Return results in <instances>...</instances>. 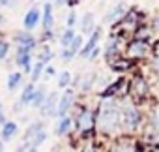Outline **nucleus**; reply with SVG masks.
<instances>
[{
  "mask_svg": "<svg viewBox=\"0 0 159 152\" xmlns=\"http://www.w3.org/2000/svg\"><path fill=\"white\" fill-rule=\"evenodd\" d=\"M71 130H73V118H71V116L58 118V122L54 124V135H58V137H64V135H67Z\"/></svg>",
  "mask_w": 159,
  "mask_h": 152,
  "instance_id": "nucleus-19",
  "label": "nucleus"
},
{
  "mask_svg": "<svg viewBox=\"0 0 159 152\" xmlns=\"http://www.w3.org/2000/svg\"><path fill=\"white\" fill-rule=\"evenodd\" d=\"M17 2H19V0H0V6H4V8H13Z\"/></svg>",
  "mask_w": 159,
  "mask_h": 152,
  "instance_id": "nucleus-33",
  "label": "nucleus"
},
{
  "mask_svg": "<svg viewBox=\"0 0 159 152\" xmlns=\"http://www.w3.org/2000/svg\"><path fill=\"white\" fill-rule=\"evenodd\" d=\"M41 25H43V30L45 32H52V28H54V6L51 2H45L43 4V10H41Z\"/></svg>",
  "mask_w": 159,
  "mask_h": 152,
  "instance_id": "nucleus-11",
  "label": "nucleus"
},
{
  "mask_svg": "<svg viewBox=\"0 0 159 152\" xmlns=\"http://www.w3.org/2000/svg\"><path fill=\"white\" fill-rule=\"evenodd\" d=\"M75 128L81 131V133H92V130L96 128V111L90 107H81L77 111L75 118H73Z\"/></svg>",
  "mask_w": 159,
  "mask_h": 152,
  "instance_id": "nucleus-3",
  "label": "nucleus"
},
{
  "mask_svg": "<svg viewBox=\"0 0 159 152\" xmlns=\"http://www.w3.org/2000/svg\"><path fill=\"white\" fill-rule=\"evenodd\" d=\"M122 128V103L118 100H101L96 109V130L103 135H116Z\"/></svg>",
  "mask_w": 159,
  "mask_h": 152,
  "instance_id": "nucleus-1",
  "label": "nucleus"
},
{
  "mask_svg": "<svg viewBox=\"0 0 159 152\" xmlns=\"http://www.w3.org/2000/svg\"><path fill=\"white\" fill-rule=\"evenodd\" d=\"M39 23H41V12H39V8L32 6V8L25 13L23 26H25V30H26V32H32V30H34Z\"/></svg>",
  "mask_w": 159,
  "mask_h": 152,
  "instance_id": "nucleus-9",
  "label": "nucleus"
},
{
  "mask_svg": "<svg viewBox=\"0 0 159 152\" xmlns=\"http://www.w3.org/2000/svg\"><path fill=\"white\" fill-rule=\"evenodd\" d=\"M47 137H49V135H47V131L43 130V131H39V133H38V135H36V137L28 143V145H30V146H34V148H39V146L47 141Z\"/></svg>",
  "mask_w": 159,
  "mask_h": 152,
  "instance_id": "nucleus-28",
  "label": "nucleus"
},
{
  "mask_svg": "<svg viewBox=\"0 0 159 152\" xmlns=\"http://www.w3.org/2000/svg\"><path fill=\"white\" fill-rule=\"evenodd\" d=\"M54 58V51L51 49V47H43L41 51H39V55H38V62H41V64H49L51 60Z\"/></svg>",
  "mask_w": 159,
  "mask_h": 152,
  "instance_id": "nucleus-27",
  "label": "nucleus"
},
{
  "mask_svg": "<svg viewBox=\"0 0 159 152\" xmlns=\"http://www.w3.org/2000/svg\"><path fill=\"white\" fill-rule=\"evenodd\" d=\"M146 139H150L152 145L159 141V109H155L146 122Z\"/></svg>",
  "mask_w": 159,
  "mask_h": 152,
  "instance_id": "nucleus-6",
  "label": "nucleus"
},
{
  "mask_svg": "<svg viewBox=\"0 0 159 152\" xmlns=\"http://www.w3.org/2000/svg\"><path fill=\"white\" fill-rule=\"evenodd\" d=\"M15 43H17V47H23V49H28V51H32L36 45H38V40L30 34V32H17L15 34Z\"/></svg>",
  "mask_w": 159,
  "mask_h": 152,
  "instance_id": "nucleus-16",
  "label": "nucleus"
},
{
  "mask_svg": "<svg viewBox=\"0 0 159 152\" xmlns=\"http://www.w3.org/2000/svg\"><path fill=\"white\" fill-rule=\"evenodd\" d=\"M6 124V116H4V105L0 103V128Z\"/></svg>",
  "mask_w": 159,
  "mask_h": 152,
  "instance_id": "nucleus-35",
  "label": "nucleus"
},
{
  "mask_svg": "<svg viewBox=\"0 0 159 152\" xmlns=\"http://www.w3.org/2000/svg\"><path fill=\"white\" fill-rule=\"evenodd\" d=\"M36 87H38V85H34V83L25 85V88H23V92H21V96H19V105H32L34 94H36Z\"/></svg>",
  "mask_w": 159,
  "mask_h": 152,
  "instance_id": "nucleus-20",
  "label": "nucleus"
},
{
  "mask_svg": "<svg viewBox=\"0 0 159 152\" xmlns=\"http://www.w3.org/2000/svg\"><path fill=\"white\" fill-rule=\"evenodd\" d=\"M43 126H45V124H43L41 120H38V122H32V124L26 128L25 135H23V141H25V145H28V143H30V141H32V139H34V137L39 133V131H43V130H45Z\"/></svg>",
  "mask_w": 159,
  "mask_h": 152,
  "instance_id": "nucleus-21",
  "label": "nucleus"
},
{
  "mask_svg": "<svg viewBox=\"0 0 159 152\" xmlns=\"http://www.w3.org/2000/svg\"><path fill=\"white\" fill-rule=\"evenodd\" d=\"M58 2H60V4H62V2H64V0H58Z\"/></svg>",
  "mask_w": 159,
  "mask_h": 152,
  "instance_id": "nucleus-41",
  "label": "nucleus"
},
{
  "mask_svg": "<svg viewBox=\"0 0 159 152\" xmlns=\"http://www.w3.org/2000/svg\"><path fill=\"white\" fill-rule=\"evenodd\" d=\"M21 81H23V73H21V71H11V73L8 75V83H6L8 90L13 92L15 88H19V87H21Z\"/></svg>",
  "mask_w": 159,
  "mask_h": 152,
  "instance_id": "nucleus-22",
  "label": "nucleus"
},
{
  "mask_svg": "<svg viewBox=\"0 0 159 152\" xmlns=\"http://www.w3.org/2000/svg\"><path fill=\"white\" fill-rule=\"evenodd\" d=\"M71 83H73L71 71L64 69V71H60V73H58V77H56V85H58V88H67Z\"/></svg>",
  "mask_w": 159,
  "mask_h": 152,
  "instance_id": "nucleus-23",
  "label": "nucleus"
},
{
  "mask_svg": "<svg viewBox=\"0 0 159 152\" xmlns=\"http://www.w3.org/2000/svg\"><path fill=\"white\" fill-rule=\"evenodd\" d=\"M129 88H131V98H144L148 94V83L140 77V75H137V77H133L129 81Z\"/></svg>",
  "mask_w": 159,
  "mask_h": 152,
  "instance_id": "nucleus-13",
  "label": "nucleus"
},
{
  "mask_svg": "<svg viewBox=\"0 0 159 152\" xmlns=\"http://www.w3.org/2000/svg\"><path fill=\"white\" fill-rule=\"evenodd\" d=\"M45 2H51V4H52V0H45Z\"/></svg>",
  "mask_w": 159,
  "mask_h": 152,
  "instance_id": "nucleus-40",
  "label": "nucleus"
},
{
  "mask_svg": "<svg viewBox=\"0 0 159 152\" xmlns=\"http://www.w3.org/2000/svg\"><path fill=\"white\" fill-rule=\"evenodd\" d=\"M17 133H19V124L13 122V120H6V124L0 128V141H2V143H8V141H11Z\"/></svg>",
  "mask_w": 159,
  "mask_h": 152,
  "instance_id": "nucleus-15",
  "label": "nucleus"
},
{
  "mask_svg": "<svg viewBox=\"0 0 159 152\" xmlns=\"http://www.w3.org/2000/svg\"><path fill=\"white\" fill-rule=\"evenodd\" d=\"M99 55H101V47H99V45H98V47H96V49H94V51H92V55H90V56H88V60H96V58H98V56H99Z\"/></svg>",
  "mask_w": 159,
  "mask_h": 152,
  "instance_id": "nucleus-34",
  "label": "nucleus"
},
{
  "mask_svg": "<svg viewBox=\"0 0 159 152\" xmlns=\"http://www.w3.org/2000/svg\"><path fill=\"white\" fill-rule=\"evenodd\" d=\"M17 152H38V148H34V146H30V145H25V143H23V145L19 146V150H17Z\"/></svg>",
  "mask_w": 159,
  "mask_h": 152,
  "instance_id": "nucleus-32",
  "label": "nucleus"
},
{
  "mask_svg": "<svg viewBox=\"0 0 159 152\" xmlns=\"http://www.w3.org/2000/svg\"><path fill=\"white\" fill-rule=\"evenodd\" d=\"M10 53V43L6 40H0V60H4Z\"/></svg>",
  "mask_w": 159,
  "mask_h": 152,
  "instance_id": "nucleus-30",
  "label": "nucleus"
},
{
  "mask_svg": "<svg viewBox=\"0 0 159 152\" xmlns=\"http://www.w3.org/2000/svg\"><path fill=\"white\" fill-rule=\"evenodd\" d=\"M75 28H66L62 34H60V45H62V49H66V47H69L71 43H73V40H75Z\"/></svg>",
  "mask_w": 159,
  "mask_h": 152,
  "instance_id": "nucleus-24",
  "label": "nucleus"
},
{
  "mask_svg": "<svg viewBox=\"0 0 159 152\" xmlns=\"http://www.w3.org/2000/svg\"><path fill=\"white\" fill-rule=\"evenodd\" d=\"M75 105V92L71 88H67L60 98H58V107H56V118H64L69 116L71 107Z\"/></svg>",
  "mask_w": 159,
  "mask_h": 152,
  "instance_id": "nucleus-5",
  "label": "nucleus"
},
{
  "mask_svg": "<svg viewBox=\"0 0 159 152\" xmlns=\"http://www.w3.org/2000/svg\"><path fill=\"white\" fill-rule=\"evenodd\" d=\"M83 45H84V38H83L81 34H77L75 40H73V43H71L69 47H66V49L60 51V58H62V60H71V58H75V55L81 53Z\"/></svg>",
  "mask_w": 159,
  "mask_h": 152,
  "instance_id": "nucleus-8",
  "label": "nucleus"
},
{
  "mask_svg": "<svg viewBox=\"0 0 159 152\" xmlns=\"http://www.w3.org/2000/svg\"><path fill=\"white\" fill-rule=\"evenodd\" d=\"M45 64H41V62H36L34 66H32V71H30V83H38L39 81V77H41V75L45 73Z\"/></svg>",
  "mask_w": 159,
  "mask_h": 152,
  "instance_id": "nucleus-25",
  "label": "nucleus"
},
{
  "mask_svg": "<svg viewBox=\"0 0 159 152\" xmlns=\"http://www.w3.org/2000/svg\"><path fill=\"white\" fill-rule=\"evenodd\" d=\"M73 4H77V0H67V6H71V8H73Z\"/></svg>",
  "mask_w": 159,
  "mask_h": 152,
  "instance_id": "nucleus-38",
  "label": "nucleus"
},
{
  "mask_svg": "<svg viewBox=\"0 0 159 152\" xmlns=\"http://www.w3.org/2000/svg\"><path fill=\"white\" fill-rule=\"evenodd\" d=\"M45 73H47V75H54V68H52V66H47V68H45Z\"/></svg>",
  "mask_w": 159,
  "mask_h": 152,
  "instance_id": "nucleus-37",
  "label": "nucleus"
},
{
  "mask_svg": "<svg viewBox=\"0 0 159 152\" xmlns=\"http://www.w3.org/2000/svg\"><path fill=\"white\" fill-rule=\"evenodd\" d=\"M125 12H127V6H125L124 2H118L116 6H112V8L107 12V15L103 17V21H105V23H114V21H120V19L125 15Z\"/></svg>",
  "mask_w": 159,
  "mask_h": 152,
  "instance_id": "nucleus-17",
  "label": "nucleus"
},
{
  "mask_svg": "<svg viewBox=\"0 0 159 152\" xmlns=\"http://www.w3.org/2000/svg\"><path fill=\"white\" fill-rule=\"evenodd\" d=\"M99 40H101V28L98 26V28H96V32H94V34L90 36V40H88V41H86V43L83 45V49H81V53H79V55H81L83 58H86V60H88V56L92 55V51H94V49L98 47Z\"/></svg>",
  "mask_w": 159,
  "mask_h": 152,
  "instance_id": "nucleus-14",
  "label": "nucleus"
},
{
  "mask_svg": "<svg viewBox=\"0 0 159 152\" xmlns=\"http://www.w3.org/2000/svg\"><path fill=\"white\" fill-rule=\"evenodd\" d=\"M2 23H4V17H2V13H0V26H2Z\"/></svg>",
  "mask_w": 159,
  "mask_h": 152,
  "instance_id": "nucleus-39",
  "label": "nucleus"
},
{
  "mask_svg": "<svg viewBox=\"0 0 159 152\" xmlns=\"http://www.w3.org/2000/svg\"><path fill=\"white\" fill-rule=\"evenodd\" d=\"M153 69L159 71V51H157V55H155V58H153Z\"/></svg>",
  "mask_w": 159,
  "mask_h": 152,
  "instance_id": "nucleus-36",
  "label": "nucleus"
},
{
  "mask_svg": "<svg viewBox=\"0 0 159 152\" xmlns=\"http://www.w3.org/2000/svg\"><path fill=\"white\" fill-rule=\"evenodd\" d=\"M142 122V115L135 103H122V128L125 131H135L139 130Z\"/></svg>",
  "mask_w": 159,
  "mask_h": 152,
  "instance_id": "nucleus-2",
  "label": "nucleus"
},
{
  "mask_svg": "<svg viewBox=\"0 0 159 152\" xmlns=\"http://www.w3.org/2000/svg\"><path fill=\"white\" fill-rule=\"evenodd\" d=\"M83 152H98V146H96V143H94L92 139L84 141V145H83Z\"/></svg>",
  "mask_w": 159,
  "mask_h": 152,
  "instance_id": "nucleus-31",
  "label": "nucleus"
},
{
  "mask_svg": "<svg viewBox=\"0 0 159 152\" xmlns=\"http://www.w3.org/2000/svg\"><path fill=\"white\" fill-rule=\"evenodd\" d=\"M125 55L129 56V58H144V56H148L150 55V43L146 41V40H133L127 47H125Z\"/></svg>",
  "mask_w": 159,
  "mask_h": 152,
  "instance_id": "nucleus-4",
  "label": "nucleus"
},
{
  "mask_svg": "<svg viewBox=\"0 0 159 152\" xmlns=\"http://www.w3.org/2000/svg\"><path fill=\"white\" fill-rule=\"evenodd\" d=\"M96 17H94V13L92 12H86L84 15H83V19H81V30H83V34H86V36H92L94 32H96Z\"/></svg>",
  "mask_w": 159,
  "mask_h": 152,
  "instance_id": "nucleus-18",
  "label": "nucleus"
},
{
  "mask_svg": "<svg viewBox=\"0 0 159 152\" xmlns=\"http://www.w3.org/2000/svg\"><path fill=\"white\" fill-rule=\"evenodd\" d=\"M137 141H133L131 137H118L111 148V152H137Z\"/></svg>",
  "mask_w": 159,
  "mask_h": 152,
  "instance_id": "nucleus-12",
  "label": "nucleus"
},
{
  "mask_svg": "<svg viewBox=\"0 0 159 152\" xmlns=\"http://www.w3.org/2000/svg\"><path fill=\"white\" fill-rule=\"evenodd\" d=\"M15 64L21 66L23 71L30 73L32 71V66H34L32 64V51L23 49V47H17V51H15Z\"/></svg>",
  "mask_w": 159,
  "mask_h": 152,
  "instance_id": "nucleus-10",
  "label": "nucleus"
},
{
  "mask_svg": "<svg viewBox=\"0 0 159 152\" xmlns=\"http://www.w3.org/2000/svg\"><path fill=\"white\" fill-rule=\"evenodd\" d=\"M58 94L56 92H49L45 102L41 103L39 107V115L45 116V118H51V116H56V107H58Z\"/></svg>",
  "mask_w": 159,
  "mask_h": 152,
  "instance_id": "nucleus-7",
  "label": "nucleus"
},
{
  "mask_svg": "<svg viewBox=\"0 0 159 152\" xmlns=\"http://www.w3.org/2000/svg\"><path fill=\"white\" fill-rule=\"evenodd\" d=\"M45 98H47V90H45V87H43V85L36 87V94H34V102H32V105L39 109L41 103L45 102Z\"/></svg>",
  "mask_w": 159,
  "mask_h": 152,
  "instance_id": "nucleus-26",
  "label": "nucleus"
},
{
  "mask_svg": "<svg viewBox=\"0 0 159 152\" xmlns=\"http://www.w3.org/2000/svg\"><path fill=\"white\" fill-rule=\"evenodd\" d=\"M77 23H79V15L75 13V10H71V12H69V15H67V21H66V25H67V28H73Z\"/></svg>",
  "mask_w": 159,
  "mask_h": 152,
  "instance_id": "nucleus-29",
  "label": "nucleus"
}]
</instances>
